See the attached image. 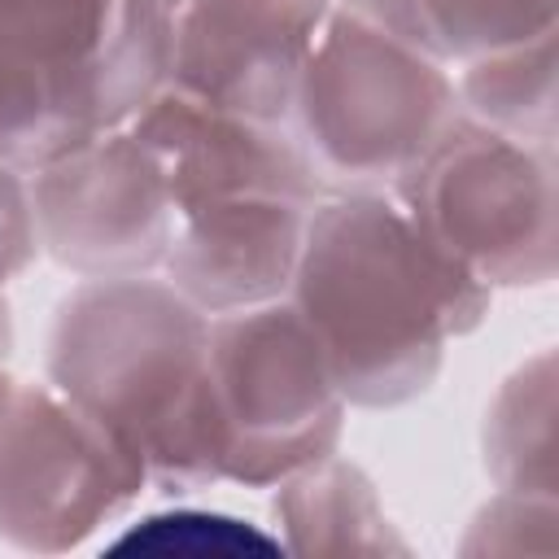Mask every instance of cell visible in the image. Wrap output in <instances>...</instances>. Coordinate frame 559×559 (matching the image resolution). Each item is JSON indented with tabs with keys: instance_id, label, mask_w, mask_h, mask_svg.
Segmentation results:
<instances>
[{
	"instance_id": "cell-1",
	"label": "cell",
	"mask_w": 559,
	"mask_h": 559,
	"mask_svg": "<svg viewBox=\"0 0 559 559\" xmlns=\"http://www.w3.org/2000/svg\"><path fill=\"white\" fill-rule=\"evenodd\" d=\"M284 301L345 406L397 411L437 384L445 345L485 323L493 293L445 262L389 192H328L306 218Z\"/></svg>"
},
{
	"instance_id": "cell-15",
	"label": "cell",
	"mask_w": 559,
	"mask_h": 559,
	"mask_svg": "<svg viewBox=\"0 0 559 559\" xmlns=\"http://www.w3.org/2000/svg\"><path fill=\"white\" fill-rule=\"evenodd\" d=\"M100 550L135 555V559H253V555H284V542L271 528L227 511L166 507L127 520Z\"/></svg>"
},
{
	"instance_id": "cell-16",
	"label": "cell",
	"mask_w": 559,
	"mask_h": 559,
	"mask_svg": "<svg viewBox=\"0 0 559 559\" xmlns=\"http://www.w3.org/2000/svg\"><path fill=\"white\" fill-rule=\"evenodd\" d=\"M555 524H559L555 498L498 489L467 520L459 555H555L559 546Z\"/></svg>"
},
{
	"instance_id": "cell-17",
	"label": "cell",
	"mask_w": 559,
	"mask_h": 559,
	"mask_svg": "<svg viewBox=\"0 0 559 559\" xmlns=\"http://www.w3.org/2000/svg\"><path fill=\"white\" fill-rule=\"evenodd\" d=\"M35 258H39V240H35L26 170L0 162V288L17 280Z\"/></svg>"
},
{
	"instance_id": "cell-8",
	"label": "cell",
	"mask_w": 559,
	"mask_h": 559,
	"mask_svg": "<svg viewBox=\"0 0 559 559\" xmlns=\"http://www.w3.org/2000/svg\"><path fill=\"white\" fill-rule=\"evenodd\" d=\"M35 240L79 280L148 275L175 236V201L162 162L131 131H105L26 175Z\"/></svg>"
},
{
	"instance_id": "cell-14",
	"label": "cell",
	"mask_w": 559,
	"mask_h": 559,
	"mask_svg": "<svg viewBox=\"0 0 559 559\" xmlns=\"http://www.w3.org/2000/svg\"><path fill=\"white\" fill-rule=\"evenodd\" d=\"M555 70H559L555 31H546L459 66L454 96L459 109L489 131H502L511 140L555 144V100H559Z\"/></svg>"
},
{
	"instance_id": "cell-2",
	"label": "cell",
	"mask_w": 559,
	"mask_h": 559,
	"mask_svg": "<svg viewBox=\"0 0 559 559\" xmlns=\"http://www.w3.org/2000/svg\"><path fill=\"white\" fill-rule=\"evenodd\" d=\"M210 314L162 271L79 280L44 336V380L96 415L144 467L148 493L188 498L218 480Z\"/></svg>"
},
{
	"instance_id": "cell-6",
	"label": "cell",
	"mask_w": 559,
	"mask_h": 559,
	"mask_svg": "<svg viewBox=\"0 0 559 559\" xmlns=\"http://www.w3.org/2000/svg\"><path fill=\"white\" fill-rule=\"evenodd\" d=\"M205 380L227 485L271 489L341 445L349 406L284 297L210 314Z\"/></svg>"
},
{
	"instance_id": "cell-7",
	"label": "cell",
	"mask_w": 559,
	"mask_h": 559,
	"mask_svg": "<svg viewBox=\"0 0 559 559\" xmlns=\"http://www.w3.org/2000/svg\"><path fill=\"white\" fill-rule=\"evenodd\" d=\"M148 493L135 454L48 380H17L0 415V546L70 555Z\"/></svg>"
},
{
	"instance_id": "cell-19",
	"label": "cell",
	"mask_w": 559,
	"mask_h": 559,
	"mask_svg": "<svg viewBox=\"0 0 559 559\" xmlns=\"http://www.w3.org/2000/svg\"><path fill=\"white\" fill-rule=\"evenodd\" d=\"M13 384H17V376L0 362V415H4V406H9V393H13Z\"/></svg>"
},
{
	"instance_id": "cell-3",
	"label": "cell",
	"mask_w": 559,
	"mask_h": 559,
	"mask_svg": "<svg viewBox=\"0 0 559 559\" xmlns=\"http://www.w3.org/2000/svg\"><path fill=\"white\" fill-rule=\"evenodd\" d=\"M166 87V0H0V162L35 170Z\"/></svg>"
},
{
	"instance_id": "cell-11",
	"label": "cell",
	"mask_w": 559,
	"mask_h": 559,
	"mask_svg": "<svg viewBox=\"0 0 559 559\" xmlns=\"http://www.w3.org/2000/svg\"><path fill=\"white\" fill-rule=\"evenodd\" d=\"M271 489L284 555H411L376 480L336 450Z\"/></svg>"
},
{
	"instance_id": "cell-5",
	"label": "cell",
	"mask_w": 559,
	"mask_h": 559,
	"mask_svg": "<svg viewBox=\"0 0 559 559\" xmlns=\"http://www.w3.org/2000/svg\"><path fill=\"white\" fill-rule=\"evenodd\" d=\"M411 227L476 284L542 288L559 266L555 144L511 140L467 114L389 192Z\"/></svg>"
},
{
	"instance_id": "cell-12",
	"label": "cell",
	"mask_w": 559,
	"mask_h": 559,
	"mask_svg": "<svg viewBox=\"0 0 559 559\" xmlns=\"http://www.w3.org/2000/svg\"><path fill=\"white\" fill-rule=\"evenodd\" d=\"M441 66H467L555 31V0H341Z\"/></svg>"
},
{
	"instance_id": "cell-13",
	"label": "cell",
	"mask_w": 559,
	"mask_h": 559,
	"mask_svg": "<svg viewBox=\"0 0 559 559\" xmlns=\"http://www.w3.org/2000/svg\"><path fill=\"white\" fill-rule=\"evenodd\" d=\"M480 463L498 489L555 498V354L524 358L489 397Z\"/></svg>"
},
{
	"instance_id": "cell-4",
	"label": "cell",
	"mask_w": 559,
	"mask_h": 559,
	"mask_svg": "<svg viewBox=\"0 0 559 559\" xmlns=\"http://www.w3.org/2000/svg\"><path fill=\"white\" fill-rule=\"evenodd\" d=\"M459 114L441 61L332 4L297 74L284 127L323 192H393Z\"/></svg>"
},
{
	"instance_id": "cell-9",
	"label": "cell",
	"mask_w": 559,
	"mask_h": 559,
	"mask_svg": "<svg viewBox=\"0 0 559 559\" xmlns=\"http://www.w3.org/2000/svg\"><path fill=\"white\" fill-rule=\"evenodd\" d=\"M328 13L332 0H166V87L284 127Z\"/></svg>"
},
{
	"instance_id": "cell-10",
	"label": "cell",
	"mask_w": 559,
	"mask_h": 559,
	"mask_svg": "<svg viewBox=\"0 0 559 559\" xmlns=\"http://www.w3.org/2000/svg\"><path fill=\"white\" fill-rule=\"evenodd\" d=\"M319 201L258 192L183 205L175 210L162 275L205 314L280 301L301 253L306 218Z\"/></svg>"
},
{
	"instance_id": "cell-18",
	"label": "cell",
	"mask_w": 559,
	"mask_h": 559,
	"mask_svg": "<svg viewBox=\"0 0 559 559\" xmlns=\"http://www.w3.org/2000/svg\"><path fill=\"white\" fill-rule=\"evenodd\" d=\"M13 354V310H9V297L0 288V362H9Z\"/></svg>"
}]
</instances>
